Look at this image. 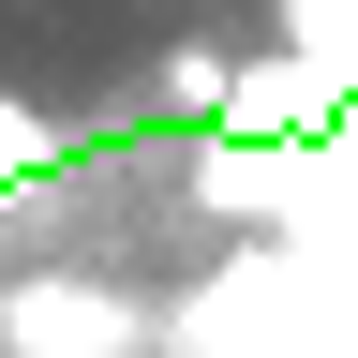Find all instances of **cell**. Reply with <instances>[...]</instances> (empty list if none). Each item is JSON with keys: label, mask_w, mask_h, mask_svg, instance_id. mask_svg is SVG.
Returning a JSON list of instances; mask_svg holds the SVG:
<instances>
[{"label": "cell", "mask_w": 358, "mask_h": 358, "mask_svg": "<svg viewBox=\"0 0 358 358\" xmlns=\"http://www.w3.org/2000/svg\"><path fill=\"white\" fill-rule=\"evenodd\" d=\"M0 343L15 358H134L150 313H134L120 284H60V268H45V284H0Z\"/></svg>", "instance_id": "obj_1"}, {"label": "cell", "mask_w": 358, "mask_h": 358, "mask_svg": "<svg viewBox=\"0 0 358 358\" xmlns=\"http://www.w3.org/2000/svg\"><path fill=\"white\" fill-rule=\"evenodd\" d=\"M343 105H358V90H343L329 60H313V45H284V60L224 75V105H209V120H224V134H329Z\"/></svg>", "instance_id": "obj_2"}, {"label": "cell", "mask_w": 358, "mask_h": 358, "mask_svg": "<svg viewBox=\"0 0 358 358\" xmlns=\"http://www.w3.org/2000/svg\"><path fill=\"white\" fill-rule=\"evenodd\" d=\"M45 164H60V120H45V105H15V90H0V194H30Z\"/></svg>", "instance_id": "obj_3"}, {"label": "cell", "mask_w": 358, "mask_h": 358, "mask_svg": "<svg viewBox=\"0 0 358 358\" xmlns=\"http://www.w3.org/2000/svg\"><path fill=\"white\" fill-rule=\"evenodd\" d=\"M284 30H299L313 60H329V75L358 90V0H284Z\"/></svg>", "instance_id": "obj_4"}, {"label": "cell", "mask_w": 358, "mask_h": 358, "mask_svg": "<svg viewBox=\"0 0 358 358\" xmlns=\"http://www.w3.org/2000/svg\"><path fill=\"white\" fill-rule=\"evenodd\" d=\"M164 105H179V120L224 105V45H179V60H164Z\"/></svg>", "instance_id": "obj_5"}]
</instances>
